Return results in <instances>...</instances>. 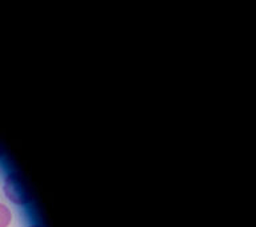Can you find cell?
<instances>
[{
  "label": "cell",
  "instance_id": "obj_2",
  "mask_svg": "<svg viewBox=\"0 0 256 227\" xmlns=\"http://www.w3.org/2000/svg\"><path fill=\"white\" fill-rule=\"evenodd\" d=\"M12 220V214L6 204L0 203V227H8Z\"/></svg>",
  "mask_w": 256,
  "mask_h": 227
},
{
  "label": "cell",
  "instance_id": "obj_1",
  "mask_svg": "<svg viewBox=\"0 0 256 227\" xmlns=\"http://www.w3.org/2000/svg\"><path fill=\"white\" fill-rule=\"evenodd\" d=\"M4 192L8 199L15 204H26L30 200V194L26 184L16 172H12L4 180Z\"/></svg>",
  "mask_w": 256,
  "mask_h": 227
},
{
  "label": "cell",
  "instance_id": "obj_3",
  "mask_svg": "<svg viewBox=\"0 0 256 227\" xmlns=\"http://www.w3.org/2000/svg\"><path fill=\"white\" fill-rule=\"evenodd\" d=\"M30 227H42V226H38V224H34V226H30Z\"/></svg>",
  "mask_w": 256,
  "mask_h": 227
},
{
  "label": "cell",
  "instance_id": "obj_4",
  "mask_svg": "<svg viewBox=\"0 0 256 227\" xmlns=\"http://www.w3.org/2000/svg\"><path fill=\"white\" fill-rule=\"evenodd\" d=\"M0 156H2V150H0Z\"/></svg>",
  "mask_w": 256,
  "mask_h": 227
}]
</instances>
